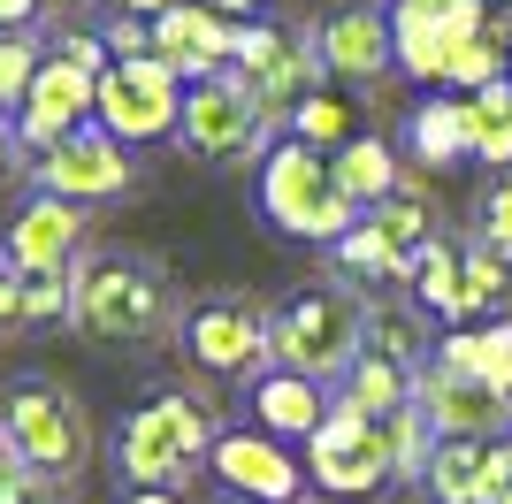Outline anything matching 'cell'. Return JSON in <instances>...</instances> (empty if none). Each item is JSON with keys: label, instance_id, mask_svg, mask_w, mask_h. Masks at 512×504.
Wrapping results in <instances>:
<instances>
[{"label": "cell", "instance_id": "obj_1", "mask_svg": "<svg viewBox=\"0 0 512 504\" xmlns=\"http://www.w3.org/2000/svg\"><path fill=\"white\" fill-rule=\"evenodd\" d=\"M268 352H276V367L321 382V390H337L367 352V298H352L344 283H306V291H291L276 306V321H268Z\"/></svg>", "mask_w": 512, "mask_h": 504}, {"label": "cell", "instance_id": "obj_2", "mask_svg": "<svg viewBox=\"0 0 512 504\" xmlns=\"http://www.w3.org/2000/svg\"><path fill=\"white\" fill-rule=\"evenodd\" d=\"M260 214H268L283 237H299V245H329V252L360 230V207L344 199L329 153L299 146V138H276V146L260 153Z\"/></svg>", "mask_w": 512, "mask_h": 504}, {"label": "cell", "instance_id": "obj_3", "mask_svg": "<svg viewBox=\"0 0 512 504\" xmlns=\"http://www.w3.org/2000/svg\"><path fill=\"white\" fill-rule=\"evenodd\" d=\"M207 451H214V413L184 390L138 405L123 420V436H115V466H123L130 489H176Z\"/></svg>", "mask_w": 512, "mask_h": 504}, {"label": "cell", "instance_id": "obj_4", "mask_svg": "<svg viewBox=\"0 0 512 504\" xmlns=\"http://www.w3.org/2000/svg\"><path fill=\"white\" fill-rule=\"evenodd\" d=\"M306 482L329 489V497H375V489H390L398 482L390 413H360L352 398H337L329 420L306 436Z\"/></svg>", "mask_w": 512, "mask_h": 504}, {"label": "cell", "instance_id": "obj_5", "mask_svg": "<svg viewBox=\"0 0 512 504\" xmlns=\"http://www.w3.org/2000/svg\"><path fill=\"white\" fill-rule=\"evenodd\" d=\"M69 275H77L69 321H77L85 336H100V344H146V336H161L176 321L161 275L138 268V260H77Z\"/></svg>", "mask_w": 512, "mask_h": 504}, {"label": "cell", "instance_id": "obj_6", "mask_svg": "<svg viewBox=\"0 0 512 504\" xmlns=\"http://www.w3.org/2000/svg\"><path fill=\"white\" fill-rule=\"evenodd\" d=\"M0 451H16L31 474H46V482H77L85 459H92V420H85V405L69 398V390L23 382L16 398H8V413H0Z\"/></svg>", "mask_w": 512, "mask_h": 504}, {"label": "cell", "instance_id": "obj_7", "mask_svg": "<svg viewBox=\"0 0 512 504\" xmlns=\"http://www.w3.org/2000/svg\"><path fill=\"white\" fill-rule=\"evenodd\" d=\"M230 77L253 92V107L268 115V123H291V107H299L306 92H321L314 31H283V23H237Z\"/></svg>", "mask_w": 512, "mask_h": 504}, {"label": "cell", "instance_id": "obj_8", "mask_svg": "<svg viewBox=\"0 0 512 504\" xmlns=\"http://www.w3.org/2000/svg\"><path fill=\"white\" fill-rule=\"evenodd\" d=\"M92 123L123 146H153V138H176L184 123V77H176L161 54H138V62H107L100 100H92Z\"/></svg>", "mask_w": 512, "mask_h": 504}, {"label": "cell", "instance_id": "obj_9", "mask_svg": "<svg viewBox=\"0 0 512 504\" xmlns=\"http://www.w3.org/2000/svg\"><path fill=\"white\" fill-rule=\"evenodd\" d=\"M268 306H253V298H207V306H192L184 314V352L207 367V375H237V382H260L268 367H276V352H268Z\"/></svg>", "mask_w": 512, "mask_h": 504}, {"label": "cell", "instance_id": "obj_10", "mask_svg": "<svg viewBox=\"0 0 512 504\" xmlns=\"http://www.w3.org/2000/svg\"><path fill=\"white\" fill-rule=\"evenodd\" d=\"M268 115L253 107V92L222 69V77H199L184 84V123H176V138L199 153V161H237V153H260L268 146Z\"/></svg>", "mask_w": 512, "mask_h": 504}, {"label": "cell", "instance_id": "obj_11", "mask_svg": "<svg viewBox=\"0 0 512 504\" xmlns=\"http://www.w3.org/2000/svg\"><path fill=\"white\" fill-rule=\"evenodd\" d=\"M490 23L482 0H390V39H398V69L421 84L451 77V54Z\"/></svg>", "mask_w": 512, "mask_h": 504}, {"label": "cell", "instance_id": "obj_12", "mask_svg": "<svg viewBox=\"0 0 512 504\" xmlns=\"http://www.w3.org/2000/svg\"><path fill=\"white\" fill-rule=\"evenodd\" d=\"M130 146L123 138H107L100 123L69 130L62 146H46L39 161H31V184L54 191V199H69V207H92V199H115V191H130Z\"/></svg>", "mask_w": 512, "mask_h": 504}, {"label": "cell", "instance_id": "obj_13", "mask_svg": "<svg viewBox=\"0 0 512 504\" xmlns=\"http://www.w3.org/2000/svg\"><path fill=\"white\" fill-rule=\"evenodd\" d=\"M314 54L321 77L337 84H383L398 69V39H390V8L383 0H344L314 23Z\"/></svg>", "mask_w": 512, "mask_h": 504}, {"label": "cell", "instance_id": "obj_14", "mask_svg": "<svg viewBox=\"0 0 512 504\" xmlns=\"http://www.w3.org/2000/svg\"><path fill=\"white\" fill-rule=\"evenodd\" d=\"M413 405L428 413L436 436H512V398L467 367H451V359H428L413 375Z\"/></svg>", "mask_w": 512, "mask_h": 504}, {"label": "cell", "instance_id": "obj_15", "mask_svg": "<svg viewBox=\"0 0 512 504\" xmlns=\"http://www.w3.org/2000/svg\"><path fill=\"white\" fill-rule=\"evenodd\" d=\"M207 466L230 497H253V504H299L306 489V459H291V443L260 436V428H222Z\"/></svg>", "mask_w": 512, "mask_h": 504}, {"label": "cell", "instance_id": "obj_16", "mask_svg": "<svg viewBox=\"0 0 512 504\" xmlns=\"http://www.w3.org/2000/svg\"><path fill=\"white\" fill-rule=\"evenodd\" d=\"M92 100H100V77L46 46V69L31 77V92H23V107H16V146H31V153L62 146L69 130L92 123Z\"/></svg>", "mask_w": 512, "mask_h": 504}, {"label": "cell", "instance_id": "obj_17", "mask_svg": "<svg viewBox=\"0 0 512 504\" xmlns=\"http://www.w3.org/2000/svg\"><path fill=\"white\" fill-rule=\"evenodd\" d=\"M77 245H85V207L39 191L8 222V237H0V268L8 275H62V268H77Z\"/></svg>", "mask_w": 512, "mask_h": 504}, {"label": "cell", "instance_id": "obj_18", "mask_svg": "<svg viewBox=\"0 0 512 504\" xmlns=\"http://www.w3.org/2000/svg\"><path fill=\"white\" fill-rule=\"evenodd\" d=\"M421 482L436 504H505V489H512L505 436H436Z\"/></svg>", "mask_w": 512, "mask_h": 504}, {"label": "cell", "instance_id": "obj_19", "mask_svg": "<svg viewBox=\"0 0 512 504\" xmlns=\"http://www.w3.org/2000/svg\"><path fill=\"white\" fill-rule=\"evenodd\" d=\"M230 46H237V23L214 16L207 0H176L169 16H153V54H161L184 84L222 77V69H230Z\"/></svg>", "mask_w": 512, "mask_h": 504}, {"label": "cell", "instance_id": "obj_20", "mask_svg": "<svg viewBox=\"0 0 512 504\" xmlns=\"http://www.w3.org/2000/svg\"><path fill=\"white\" fill-rule=\"evenodd\" d=\"M329 405H337V390H321V382L291 375V367H268L253 382V420H260V436H276V443H306L329 420Z\"/></svg>", "mask_w": 512, "mask_h": 504}, {"label": "cell", "instance_id": "obj_21", "mask_svg": "<svg viewBox=\"0 0 512 504\" xmlns=\"http://www.w3.org/2000/svg\"><path fill=\"white\" fill-rule=\"evenodd\" d=\"M406 153L421 168H451L474 153V100L467 92H436L406 115Z\"/></svg>", "mask_w": 512, "mask_h": 504}, {"label": "cell", "instance_id": "obj_22", "mask_svg": "<svg viewBox=\"0 0 512 504\" xmlns=\"http://www.w3.org/2000/svg\"><path fill=\"white\" fill-rule=\"evenodd\" d=\"M406 298L421 314H444V321H467V237H428L413 252V283Z\"/></svg>", "mask_w": 512, "mask_h": 504}, {"label": "cell", "instance_id": "obj_23", "mask_svg": "<svg viewBox=\"0 0 512 504\" xmlns=\"http://www.w3.org/2000/svg\"><path fill=\"white\" fill-rule=\"evenodd\" d=\"M367 352L390 359V367H406V375H421L428 359H436L428 314L421 306H398V298H367Z\"/></svg>", "mask_w": 512, "mask_h": 504}, {"label": "cell", "instance_id": "obj_24", "mask_svg": "<svg viewBox=\"0 0 512 504\" xmlns=\"http://www.w3.org/2000/svg\"><path fill=\"white\" fill-rule=\"evenodd\" d=\"M329 168H337V184H344V199H352V207H383L390 191L406 184V176H398V153L383 146V138H375V130H360V138H352V146L344 153H329Z\"/></svg>", "mask_w": 512, "mask_h": 504}, {"label": "cell", "instance_id": "obj_25", "mask_svg": "<svg viewBox=\"0 0 512 504\" xmlns=\"http://www.w3.org/2000/svg\"><path fill=\"white\" fill-rule=\"evenodd\" d=\"M436 359L467 367V375H482L490 390H505V398H512V321H482V329H444Z\"/></svg>", "mask_w": 512, "mask_h": 504}, {"label": "cell", "instance_id": "obj_26", "mask_svg": "<svg viewBox=\"0 0 512 504\" xmlns=\"http://www.w3.org/2000/svg\"><path fill=\"white\" fill-rule=\"evenodd\" d=\"M283 138H299V146H314V153H344L352 138H360V107L344 100V92H306L299 107H291V123H283Z\"/></svg>", "mask_w": 512, "mask_h": 504}, {"label": "cell", "instance_id": "obj_27", "mask_svg": "<svg viewBox=\"0 0 512 504\" xmlns=\"http://www.w3.org/2000/svg\"><path fill=\"white\" fill-rule=\"evenodd\" d=\"M367 222H375V230H383L390 245L406 252V260L428 245V237H444V230H436V199H428V184H421V176H406V184L390 191L383 207H367Z\"/></svg>", "mask_w": 512, "mask_h": 504}, {"label": "cell", "instance_id": "obj_28", "mask_svg": "<svg viewBox=\"0 0 512 504\" xmlns=\"http://www.w3.org/2000/svg\"><path fill=\"white\" fill-rule=\"evenodd\" d=\"M337 398H352L360 413H398V405H413V375L390 367V359H375V352H360V367L337 382Z\"/></svg>", "mask_w": 512, "mask_h": 504}, {"label": "cell", "instance_id": "obj_29", "mask_svg": "<svg viewBox=\"0 0 512 504\" xmlns=\"http://www.w3.org/2000/svg\"><path fill=\"white\" fill-rule=\"evenodd\" d=\"M482 84H505V31H497V16L474 31L459 54H451V77H444V92H482Z\"/></svg>", "mask_w": 512, "mask_h": 504}, {"label": "cell", "instance_id": "obj_30", "mask_svg": "<svg viewBox=\"0 0 512 504\" xmlns=\"http://www.w3.org/2000/svg\"><path fill=\"white\" fill-rule=\"evenodd\" d=\"M474 161L512 168V77L474 92Z\"/></svg>", "mask_w": 512, "mask_h": 504}, {"label": "cell", "instance_id": "obj_31", "mask_svg": "<svg viewBox=\"0 0 512 504\" xmlns=\"http://www.w3.org/2000/svg\"><path fill=\"white\" fill-rule=\"evenodd\" d=\"M337 260H344L352 275H383V283H413V260H406L398 245H390V237L375 230L367 214H360V230H352V237L337 245Z\"/></svg>", "mask_w": 512, "mask_h": 504}, {"label": "cell", "instance_id": "obj_32", "mask_svg": "<svg viewBox=\"0 0 512 504\" xmlns=\"http://www.w3.org/2000/svg\"><path fill=\"white\" fill-rule=\"evenodd\" d=\"M39 69H46V46L31 31H0V107H23Z\"/></svg>", "mask_w": 512, "mask_h": 504}, {"label": "cell", "instance_id": "obj_33", "mask_svg": "<svg viewBox=\"0 0 512 504\" xmlns=\"http://www.w3.org/2000/svg\"><path fill=\"white\" fill-rule=\"evenodd\" d=\"M505 260H497L490 245H482V237H467V321L474 314H497V306H505Z\"/></svg>", "mask_w": 512, "mask_h": 504}, {"label": "cell", "instance_id": "obj_34", "mask_svg": "<svg viewBox=\"0 0 512 504\" xmlns=\"http://www.w3.org/2000/svg\"><path fill=\"white\" fill-rule=\"evenodd\" d=\"M23 283V321H69V306H77V275H16Z\"/></svg>", "mask_w": 512, "mask_h": 504}, {"label": "cell", "instance_id": "obj_35", "mask_svg": "<svg viewBox=\"0 0 512 504\" xmlns=\"http://www.w3.org/2000/svg\"><path fill=\"white\" fill-rule=\"evenodd\" d=\"M0 504H69V482H46L16 451H0Z\"/></svg>", "mask_w": 512, "mask_h": 504}, {"label": "cell", "instance_id": "obj_36", "mask_svg": "<svg viewBox=\"0 0 512 504\" xmlns=\"http://www.w3.org/2000/svg\"><path fill=\"white\" fill-rule=\"evenodd\" d=\"M482 245L512 268V176H497V184L482 191Z\"/></svg>", "mask_w": 512, "mask_h": 504}, {"label": "cell", "instance_id": "obj_37", "mask_svg": "<svg viewBox=\"0 0 512 504\" xmlns=\"http://www.w3.org/2000/svg\"><path fill=\"white\" fill-rule=\"evenodd\" d=\"M100 39H107V54H115V62H138V54H153V23H146V16H115Z\"/></svg>", "mask_w": 512, "mask_h": 504}, {"label": "cell", "instance_id": "obj_38", "mask_svg": "<svg viewBox=\"0 0 512 504\" xmlns=\"http://www.w3.org/2000/svg\"><path fill=\"white\" fill-rule=\"evenodd\" d=\"M0 329H23V283L0 268Z\"/></svg>", "mask_w": 512, "mask_h": 504}, {"label": "cell", "instance_id": "obj_39", "mask_svg": "<svg viewBox=\"0 0 512 504\" xmlns=\"http://www.w3.org/2000/svg\"><path fill=\"white\" fill-rule=\"evenodd\" d=\"M39 23V0H0V31H31Z\"/></svg>", "mask_w": 512, "mask_h": 504}, {"label": "cell", "instance_id": "obj_40", "mask_svg": "<svg viewBox=\"0 0 512 504\" xmlns=\"http://www.w3.org/2000/svg\"><path fill=\"white\" fill-rule=\"evenodd\" d=\"M107 8H115V16H169V8H176V0H107Z\"/></svg>", "mask_w": 512, "mask_h": 504}, {"label": "cell", "instance_id": "obj_41", "mask_svg": "<svg viewBox=\"0 0 512 504\" xmlns=\"http://www.w3.org/2000/svg\"><path fill=\"white\" fill-rule=\"evenodd\" d=\"M214 16H230V23H260V0H207Z\"/></svg>", "mask_w": 512, "mask_h": 504}, {"label": "cell", "instance_id": "obj_42", "mask_svg": "<svg viewBox=\"0 0 512 504\" xmlns=\"http://www.w3.org/2000/svg\"><path fill=\"white\" fill-rule=\"evenodd\" d=\"M123 504H184V497H176V489H130Z\"/></svg>", "mask_w": 512, "mask_h": 504}, {"label": "cell", "instance_id": "obj_43", "mask_svg": "<svg viewBox=\"0 0 512 504\" xmlns=\"http://www.w3.org/2000/svg\"><path fill=\"white\" fill-rule=\"evenodd\" d=\"M8 161H16V130L0 123V168H8Z\"/></svg>", "mask_w": 512, "mask_h": 504}, {"label": "cell", "instance_id": "obj_44", "mask_svg": "<svg viewBox=\"0 0 512 504\" xmlns=\"http://www.w3.org/2000/svg\"><path fill=\"white\" fill-rule=\"evenodd\" d=\"M497 31H505V39H512V0H505V8H497Z\"/></svg>", "mask_w": 512, "mask_h": 504}, {"label": "cell", "instance_id": "obj_45", "mask_svg": "<svg viewBox=\"0 0 512 504\" xmlns=\"http://www.w3.org/2000/svg\"><path fill=\"white\" fill-rule=\"evenodd\" d=\"M222 504H253V497H222Z\"/></svg>", "mask_w": 512, "mask_h": 504}, {"label": "cell", "instance_id": "obj_46", "mask_svg": "<svg viewBox=\"0 0 512 504\" xmlns=\"http://www.w3.org/2000/svg\"><path fill=\"white\" fill-rule=\"evenodd\" d=\"M505 459H512V436H505Z\"/></svg>", "mask_w": 512, "mask_h": 504}, {"label": "cell", "instance_id": "obj_47", "mask_svg": "<svg viewBox=\"0 0 512 504\" xmlns=\"http://www.w3.org/2000/svg\"><path fill=\"white\" fill-rule=\"evenodd\" d=\"M505 504H512V489H505Z\"/></svg>", "mask_w": 512, "mask_h": 504}]
</instances>
